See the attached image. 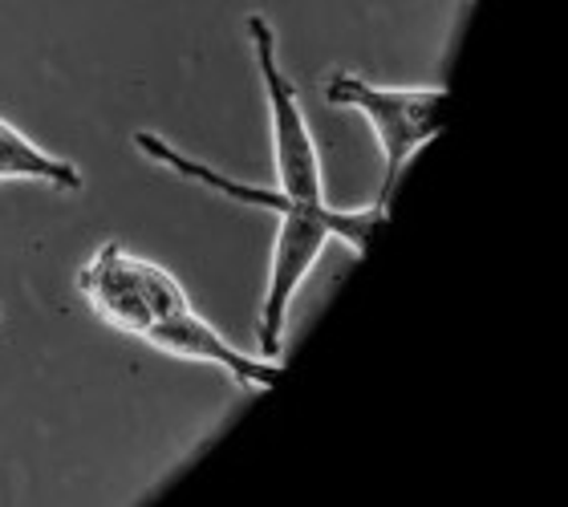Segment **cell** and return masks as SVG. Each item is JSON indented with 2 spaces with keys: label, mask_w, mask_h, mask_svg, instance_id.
Returning a JSON list of instances; mask_svg holds the SVG:
<instances>
[{
  "label": "cell",
  "mask_w": 568,
  "mask_h": 507,
  "mask_svg": "<svg viewBox=\"0 0 568 507\" xmlns=\"http://www.w3.org/2000/svg\"><path fill=\"white\" fill-rule=\"evenodd\" d=\"M82 296L94 305V313L110 325H119L122 333L142 337V329L154 321L151 296H146V281H142V260L106 240L102 249L90 256L82 268Z\"/></svg>",
  "instance_id": "5"
},
{
  "label": "cell",
  "mask_w": 568,
  "mask_h": 507,
  "mask_svg": "<svg viewBox=\"0 0 568 507\" xmlns=\"http://www.w3.org/2000/svg\"><path fill=\"white\" fill-rule=\"evenodd\" d=\"M0 179H33L58 191H82V171L58 154L41 151L21 130L0 122Z\"/></svg>",
  "instance_id": "6"
},
{
  "label": "cell",
  "mask_w": 568,
  "mask_h": 507,
  "mask_svg": "<svg viewBox=\"0 0 568 507\" xmlns=\"http://www.w3.org/2000/svg\"><path fill=\"white\" fill-rule=\"evenodd\" d=\"M142 342H151L154 349H163L171 357H191V362H212L244 389H268L281 378V362L276 357H252L244 349H236L232 342H224L195 308H179L166 317L151 321L142 329Z\"/></svg>",
  "instance_id": "4"
},
{
  "label": "cell",
  "mask_w": 568,
  "mask_h": 507,
  "mask_svg": "<svg viewBox=\"0 0 568 507\" xmlns=\"http://www.w3.org/2000/svg\"><path fill=\"white\" fill-rule=\"evenodd\" d=\"M386 220V207L366 203V207H333L325 203H293L288 212L276 215V244H273V264H268V284H264L261 317H256V345L261 357H276L281 362V342H284V321L293 308L296 288L308 281L313 264L321 260L329 240H342L345 249L362 256L369 249L374 232Z\"/></svg>",
  "instance_id": "1"
},
{
  "label": "cell",
  "mask_w": 568,
  "mask_h": 507,
  "mask_svg": "<svg viewBox=\"0 0 568 507\" xmlns=\"http://www.w3.org/2000/svg\"><path fill=\"white\" fill-rule=\"evenodd\" d=\"M248 41L256 53V70L264 85V107H268V126H273V166H276V187L296 203H325V175H321V154L308 130L305 107L296 85L276 61V29L264 21L261 12H252Z\"/></svg>",
  "instance_id": "3"
},
{
  "label": "cell",
  "mask_w": 568,
  "mask_h": 507,
  "mask_svg": "<svg viewBox=\"0 0 568 507\" xmlns=\"http://www.w3.org/2000/svg\"><path fill=\"white\" fill-rule=\"evenodd\" d=\"M325 98H329V107L357 110L369 122L374 139H378L382 163H386L374 203L390 212L403 171L443 126L447 90L443 85H374L357 73H333L325 82Z\"/></svg>",
  "instance_id": "2"
}]
</instances>
